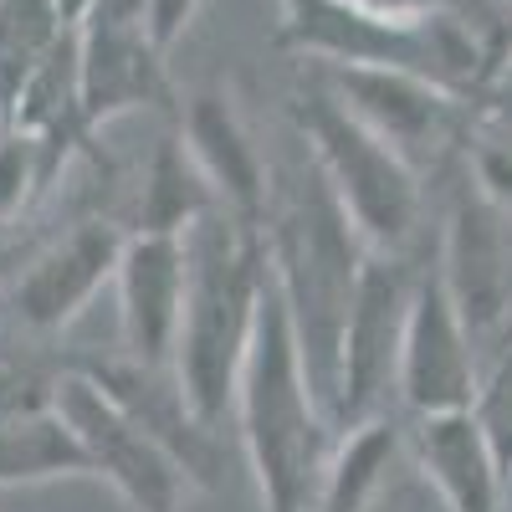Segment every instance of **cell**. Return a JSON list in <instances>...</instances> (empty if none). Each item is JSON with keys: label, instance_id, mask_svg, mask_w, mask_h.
<instances>
[{"label": "cell", "instance_id": "6da1fadb", "mask_svg": "<svg viewBox=\"0 0 512 512\" xmlns=\"http://www.w3.org/2000/svg\"><path fill=\"white\" fill-rule=\"evenodd\" d=\"M262 241H267L272 287L292 318L308 379H313L323 410L333 415L338 338H344V318H349L369 246L344 216V205L333 200L328 180L318 175V164L303 144L287 159H272Z\"/></svg>", "mask_w": 512, "mask_h": 512}, {"label": "cell", "instance_id": "7a4b0ae2", "mask_svg": "<svg viewBox=\"0 0 512 512\" xmlns=\"http://www.w3.org/2000/svg\"><path fill=\"white\" fill-rule=\"evenodd\" d=\"M272 267L256 221L210 205L185 231V313L175 338V379L200 425H216L236 410V379L262 318Z\"/></svg>", "mask_w": 512, "mask_h": 512}, {"label": "cell", "instance_id": "3957f363", "mask_svg": "<svg viewBox=\"0 0 512 512\" xmlns=\"http://www.w3.org/2000/svg\"><path fill=\"white\" fill-rule=\"evenodd\" d=\"M236 425L262 492V512H313L338 425L313 390L292 318L272 282L236 379Z\"/></svg>", "mask_w": 512, "mask_h": 512}, {"label": "cell", "instance_id": "277c9868", "mask_svg": "<svg viewBox=\"0 0 512 512\" xmlns=\"http://www.w3.org/2000/svg\"><path fill=\"white\" fill-rule=\"evenodd\" d=\"M292 134L328 180L369 251H410L425 226V175L338 103L308 72L292 93Z\"/></svg>", "mask_w": 512, "mask_h": 512}, {"label": "cell", "instance_id": "5b68a950", "mask_svg": "<svg viewBox=\"0 0 512 512\" xmlns=\"http://www.w3.org/2000/svg\"><path fill=\"white\" fill-rule=\"evenodd\" d=\"M420 267L410 251H369L354 287V303L338 338V390L333 425H359L395 415L400 405V354H405V318L415 303Z\"/></svg>", "mask_w": 512, "mask_h": 512}, {"label": "cell", "instance_id": "8992f818", "mask_svg": "<svg viewBox=\"0 0 512 512\" xmlns=\"http://www.w3.org/2000/svg\"><path fill=\"white\" fill-rule=\"evenodd\" d=\"M436 272L487 364L497 349L512 344V210L466 175V164H456Z\"/></svg>", "mask_w": 512, "mask_h": 512}, {"label": "cell", "instance_id": "52a82bcc", "mask_svg": "<svg viewBox=\"0 0 512 512\" xmlns=\"http://www.w3.org/2000/svg\"><path fill=\"white\" fill-rule=\"evenodd\" d=\"M308 72L374 139H384L400 159H410L425 180L441 175L446 159L461 154L472 103L436 88L431 77H415L400 67H349V62H308Z\"/></svg>", "mask_w": 512, "mask_h": 512}, {"label": "cell", "instance_id": "ba28073f", "mask_svg": "<svg viewBox=\"0 0 512 512\" xmlns=\"http://www.w3.org/2000/svg\"><path fill=\"white\" fill-rule=\"evenodd\" d=\"M57 415L77 431L93 477H108L134 512H180V502L195 487L190 472L180 466V456L154 431H144V425L77 364H67V379L57 390Z\"/></svg>", "mask_w": 512, "mask_h": 512}, {"label": "cell", "instance_id": "9c48e42d", "mask_svg": "<svg viewBox=\"0 0 512 512\" xmlns=\"http://www.w3.org/2000/svg\"><path fill=\"white\" fill-rule=\"evenodd\" d=\"M482 379V349L466 328L456 297L446 292L436 262L420 267L415 303L405 318V354H400V410L410 420L472 410Z\"/></svg>", "mask_w": 512, "mask_h": 512}, {"label": "cell", "instance_id": "30bf717a", "mask_svg": "<svg viewBox=\"0 0 512 512\" xmlns=\"http://www.w3.org/2000/svg\"><path fill=\"white\" fill-rule=\"evenodd\" d=\"M123 236L128 231L118 221H103V216L57 231L26 262V272L11 282V318L31 338L62 333L113 282L118 256H123Z\"/></svg>", "mask_w": 512, "mask_h": 512}, {"label": "cell", "instance_id": "8fae6325", "mask_svg": "<svg viewBox=\"0 0 512 512\" xmlns=\"http://www.w3.org/2000/svg\"><path fill=\"white\" fill-rule=\"evenodd\" d=\"M113 287H118L123 354L149 369H169L185 313V236L128 231Z\"/></svg>", "mask_w": 512, "mask_h": 512}, {"label": "cell", "instance_id": "7c38bea8", "mask_svg": "<svg viewBox=\"0 0 512 512\" xmlns=\"http://www.w3.org/2000/svg\"><path fill=\"white\" fill-rule=\"evenodd\" d=\"M180 139L190 159L200 164L205 185L216 190L226 210H236L241 221L262 226L267 210V180H272V159L256 144L251 123L226 93H195L180 108Z\"/></svg>", "mask_w": 512, "mask_h": 512}, {"label": "cell", "instance_id": "4fadbf2b", "mask_svg": "<svg viewBox=\"0 0 512 512\" xmlns=\"http://www.w3.org/2000/svg\"><path fill=\"white\" fill-rule=\"evenodd\" d=\"M410 451L446 512H507V477L472 410L410 420Z\"/></svg>", "mask_w": 512, "mask_h": 512}, {"label": "cell", "instance_id": "5bb4252c", "mask_svg": "<svg viewBox=\"0 0 512 512\" xmlns=\"http://www.w3.org/2000/svg\"><path fill=\"white\" fill-rule=\"evenodd\" d=\"M395 456H400V420L395 415L338 425V441H333L313 512H369L374 497L384 492V477H390Z\"/></svg>", "mask_w": 512, "mask_h": 512}, {"label": "cell", "instance_id": "9a60e30c", "mask_svg": "<svg viewBox=\"0 0 512 512\" xmlns=\"http://www.w3.org/2000/svg\"><path fill=\"white\" fill-rule=\"evenodd\" d=\"M210 205H221L216 190L205 185L200 164L190 159L185 139H164L154 159L139 175V200L123 231H164V236H185Z\"/></svg>", "mask_w": 512, "mask_h": 512}, {"label": "cell", "instance_id": "2e32d148", "mask_svg": "<svg viewBox=\"0 0 512 512\" xmlns=\"http://www.w3.org/2000/svg\"><path fill=\"white\" fill-rule=\"evenodd\" d=\"M52 477H93L88 451H82L72 425L57 410L0 425V492Z\"/></svg>", "mask_w": 512, "mask_h": 512}, {"label": "cell", "instance_id": "e0dca14e", "mask_svg": "<svg viewBox=\"0 0 512 512\" xmlns=\"http://www.w3.org/2000/svg\"><path fill=\"white\" fill-rule=\"evenodd\" d=\"M72 26L77 21L62 11V0H0V123Z\"/></svg>", "mask_w": 512, "mask_h": 512}, {"label": "cell", "instance_id": "ac0fdd59", "mask_svg": "<svg viewBox=\"0 0 512 512\" xmlns=\"http://www.w3.org/2000/svg\"><path fill=\"white\" fill-rule=\"evenodd\" d=\"M62 164L67 154L52 149L47 139L21 134V128H0V231L26 216L31 200L52 185Z\"/></svg>", "mask_w": 512, "mask_h": 512}, {"label": "cell", "instance_id": "d6986e66", "mask_svg": "<svg viewBox=\"0 0 512 512\" xmlns=\"http://www.w3.org/2000/svg\"><path fill=\"white\" fill-rule=\"evenodd\" d=\"M461 164L497 205L512 210V118L492 108L466 113V134H461Z\"/></svg>", "mask_w": 512, "mask_h": 512}, {"label": "cell", "instance_id": "ffe728a7", "mask_svg": "<svg viewBox=\"0 0 512 512\" xmlns=\"http://www.w3.org/2000/svg\"><path fill=\"white\" fill-rule=\"evenodd\" d=\"M62 379H67V364H47L41 354H31L21 344L0 349V425L57 410Z\"/></svg>", "mask_w": 512, "mask_h": 512}, {"label": "cell", "instance_id": "44dd1931", "mask_svg": "<svg viewBox=\"0 0 512 512\" xmlns=\"http://www.w3.org/2000/svg\"><path fill=\"white\" fill-rule=\"evenodd\" d=\"M472 420L482 425V436L502 466V477L512 482V344L497 349L487 364H482V379H477V400H472Z\"/></svg>", "mask_w": 512, "mask_h": 512}, {"label": "cell", "instance_id": "7402d4cb", "mask_svg": "<svg viewBox=\"0 0 512 512\" xmlns=\"http://www.w3.org/2000/svg\"><path fill=\"white\" fill-rule=\"evenodd\" d=\"M195 11H200V0H144V16H149V31L159 41V52H169L190 31Z\"/></svg>", "mask_w": 512, "mask_h": 512}, {"label": "cell", "instance_id": "603a6c76", "mask_svg": "<svg viewBox=\"0 0 512 512\" xmlns=\"http://www.w3.org/2000/svg\"><path fill=\"white\" fill-rule=\"evenodd\" d=\"M349 6L369 16H390V21H425V16H441L456 6H472V0H349Z\"/></svg>", "mask_w": 512, "mask_h": 512}, {"label": "cell", "instance_id": "cb8c5ba5", "mask_svg": "<svg viewBox=\"0 0 512 512\" xmlns=\"http://www.w3.org/2000/svg\"><path fill=\"white\" fill-rule=\"evenodd\" d=\"M472 108H492V113H502V118H512V57L502 62V72L487 82V93L472 103Z\"/></svg>", "mask_w": 512, "mask_h": 512}, {"label": "cell", "instance_id": "d4e9b609", "mask_svg": "<svg viewBox=\"0 0 512 512\" xmlns=\"http://www.w3.org/2000/svg\"><path fill=\"white\" fill-rule=\"evenodd\" d=\"M287 6H297V0H282V11H287Z\"/></svg>", "mask_w": 512, "mask_h": 512}, {"label": "cell", "instance_id": "484cf974", "mask_svg": "<svg viewBox=\"0 0 512 512\" xmlns=\"http://www.w3.org/2000/svg\"><path fill=\"white\" fill-rule=\"evenodd\" d=\"M0 128H6V123H0Z\"/></svg>", "mask_w": 512, "mask_h": 512}]
</instances>
